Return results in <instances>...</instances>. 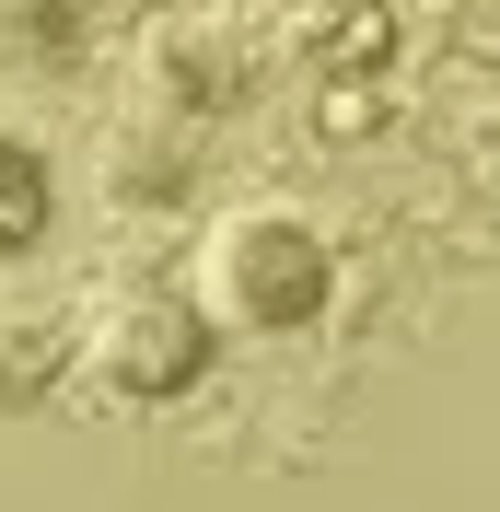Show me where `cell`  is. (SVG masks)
<instances>
[{
    "mask_svg": "<svg viewBox=\"0 0 500 512\" xmlns=\"http://www.w3.org/2000/svg\"><path fill=\"white\" fill-rule=\"evenodd\" d=\"M221 326H245V338H303L326 326L338 303V245L303 222V210H245V222L210 233V268H198Z\"/></svg>",
    "mask_w": 500,
    "mask_h": 512,
    "instance_id": "1",
    "label": "cell"
},
{
    "mask_svg": "<svg viewBox=\"0 0 500 512\" xmlns=\"http://www.w3.org/2000/svg\"><path fill=\"white\" fill-rule=\"evenodd\" d=\"M221 350V315L210 303H175V291H117L94 326H82V373L128 408H163V396H187Z\"/></svg>",
    "mask_w": 500,
    "mask_h": 512,
    "instance_id": "2",
    "label": "cell"
},
{
    "mask_svg": "<svg viewBox=\"0 0 500 512\" xmlns=\"http://www.w3.org/2000/svg\"><path fill=\"white\" fill-rule=\"evenodd\" d=\"M47 210H59V187H47V152H35L24 128H0V268L47 245Z\"/></svg>",
    "mask_w": 500,
    "mask_h": 512,
    "instance_id": "3",
    "label": "cell"
}]
</instances>
